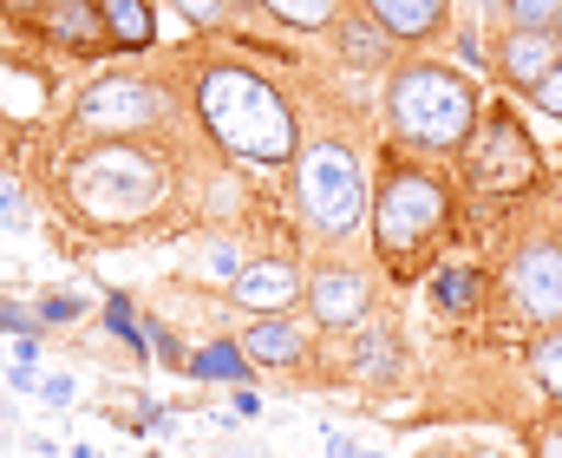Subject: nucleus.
<instances>
[{
  "label": "nucleus",
  "mask_w": 562,
  "mask_h": 458,
  "mask_svg": "<svg viewBox=\"0 0 562 458\" xmlns=\"http://www.w3.org/2000/svg\"><path fill=\"white\" fill-rule=\"evenodd\" d=\"M367 223H373L380 262L400 282H413L425 262L438 256V243L451 236V223H458V183H451V170H431L419 157H393L380 170V183H373V216Z\"/></svg>",
  "instance_id": "obj_1"
},
{
  "label": "nucleus",
  "mask_w": 562,
  "mask_h": 458,
  "mask_svg": "<svg viewBox=\"0 0 562 458\" xmlns=\"http://www.w3.org/2000/svg\"><path fill=\"white\" fill-rule=\"evenodd\" d=\"M477 119H484V99H477L464 66H451V59H400L393 66V79H386V125L400 132V145L451 157L471 145Z\"/></svg>",
  "instance_id": "obj_2"
},
{
  "label": "nucleus",
  "mask_w": 562,
  "mask_h": 458,
  "mask_svg": "<svg viewBox=\"0 0 562 458\" xmlns=\"http://www.w3.org/2000/svg\"><path fill=\"white\" fill-rule=\"evenodd\" d=\"M196 112L229 157H249V164H288L294 157V112L249 66H203L196 72Z\"/></svg>",
  "instance_id": "obj_3"
},
{
  "label": "nucleus",
  "mask_w": 562,
  "mask_h": 458,
  "mask_svg": "<svg viewBox=\"0 0 562 458\" xmlns=\"http://www.w3.org/2000/svg\"><path fill=\"white\" fill-rule=\"evenodd\" d=\"M458 177L484 197H530L543 183V152L530 138V125L517 119V105H484L471 145L458 152Z\"/></svg>",
  "instance_id": "obj_4"
},
{
  "label": "nucleus",
  "mask_w": 562,
  "mask_h": 458,
  "mask_svg": "<svg viewBox=\"0 0 562 458\" xmlns=\"http://www.w3.org/2000/svg\"><path fill=\"white\" fill-rule=\"evenodd\" d=\"M294 190H301V210L321 236H353L367 216H373V183H367V164L353 145H307L294 157Z\"/></svg>",
  "instance_id": "obj_5"
},
{
  "label": "nucleus",
  "mask_w": 562,
  "mask_h": 458,
  "mask_svg": "<svg viewBox=\"0 0 562 458\" xmlns=\"http://www.w3.org/2000/svg\"><path fill=\"white\" fill-rule=\"evenodd\" d=\"M157 157L132 152V145H105V152H86L72 164V190L92 216H138L144 203L157 197Z\"/></svg>",
  "instance_id": "obj_6"
},
{
  "label": "nucleus",
  "mask_w": 562,
  "mask_h": 458,
  "mask_svg": "<svg viewBox=\"0 0 562 458\" xmlns=\"http://www.w3.org/2000/svg\"><path fill=\"white\" fill-rule=\"evenodd\" d=\"M504 302L517 308L530 327L562 321V236H524L504 256Z\"/></svg>",
  "instance_id": "obj_7"
},
{
  "label": "nucleus",
  "mask_w": 562,
  "mask_h": 458,
  "mask_svg": "<svg viewBox=\"0 0 562 458\" xmlns=\"http://www.w3.org/2000/svg\"><path fill=\"white\" fill-rule=\"evenodd\" d=\"M164 92L150 79H132V72H105L99 86H86L79 99V125L99 132V138H125V132H150L164 125Z\"/></svg>",
  "instance_id": "obj_8"
},
{
  "label": "nucleus",
  "mask_w": 562,
  "mask_h": 458,
  "mask_svg": "<svg viewBox=\"0 0 562 458\" xmlns=\"http://www.w3.org/2000/svg\"><path fill=\"white\" fill-rule=\"evenodd\" d=\"M557 66H562V40H557V33L504 26V33H497V46H491V72H497V86H510V92H524V99H530Z\"/></svg>",
  "instance_id": "obj_9"
},
{
  "label": "nucleus",
  "mask_w": 562,
  "mask_h": 458,
  "mask_svg": "<svg viewBox=\"0 0 562 458\" xmlns=\"http://www.w3.org/2000/svg\"><path fill=\"white\" fill-rule=\"evenodd\" d=\"M307 308H314V321L321 327H360L367 321V308H373V282H367V269H353V262H327V269H314V282H307Z\"/></svg>",
  "instance_id": "obj_10"
},
{
  "label": "nucleus",
  "mask_w": 562,
  "mask_h": 458,
  "mask_svg": "<svg viewBox=\"0 0 562 458\" xmlns=\"http://www.w3.org/2000/svg\"><path fill=\"white\" fill-rule=\"evenodd\" d=\"M40 33H46L53 46H66V53H99V46H112L99 0H46V7H40Z\"/></svg>",
  "instance_id": "obj_11"
},
{
  "label": "nucleus",
  "mask_w": 562,
  "mask_h": 458,
  "mask_svg": "<svg viewBox=\"0 0 562 458\" xmlns=\"http://www.w3.org/2000/svg\"><path fill=\"white\" fill-rule=\"evenodd\" d=\"M307 282L294 276V262H276V256H262V262H243V276L229 282V295L243 308H256V314H281V308H294Z\"/></svg>",
  "instance_id": "obj_12"
},
{
  "label": "nucleus",
  "mask_w": 562,
  "mask_h": 458,
  "mask_svg": "<svg viewBox=\"0 0 562 458\" xmlns=\"http://www.w3.org/2000/svg\"><path fill=\"white\" fill-rule=\"evenodd\" d=\"M360 7L393 33V46H425L451 20V0H360Z\"/></svg>",
  "instance_id": "obj_13"
},
{
  "label": "nucleus",
  "mask_w": 562,
  "mask_h": 458,
  "mask_svg": "<svg viewBox=\"0 0 562 458\" xmlns=\"http://www.w3.org/2000/svg\"><path fill=\"white\" fill-rule=\"evenodd\" d=\"M353 380L360 387H400V367H406V354H400V334L393 327H360V340H353Z\"/></svg>",
  "instance_id": "obj_14"
},
{
  "label": "nucleus",
  "mask_w": 562,
  "mask_h": 458,
  "mask_svg": "<svg viewBox=\"0 0 562 458\" xmlns=\"http://www.w3.org/2000/svg\"><path fill=\"white\" fill-rule=\"evenodd\" d=\"M243 347H249L256 367H294V360L307 354V334H301L288 314H262V321L243 334Z\"/></svg>",
  "instance_id": "obj_15"
},
{
  "label": "nucleus",
  "mask_w": 562,
  "mask_h": 458,
  "mask_svg": "<svg viewBox=\"0 0 562 458\" xmlns=\"http://www.w3.org/2000/svg\"><path fill=\"white\" fill-rule=\"evenodd\" d=\"M340 53H347L353 66H386V59H393V33L360 7V13L340 20Z\"/></svg>",
  "instance_id": "obj_16"
},
{
  "label": "nucleus",
  "mask_w": 562,
  "mask_h": 458,
  "mask_svg": "<svg viewBox=\"0 0 562 458\" xmlns=\"http://www.w3.org/2000/svg\"><path fill=\"white\" fill-rule=\"evenodd\" d=\"M484 269H471V262H445L438 276H431V295H438V308L445 314H471V308L484 302Z\"/></svg>",
  "instance_id": "obj_17"
},
{
  "label": "nucleus",
  "mask_w": 562,
  "mask_h": 458,
  "mask_svg": "<svg viewBox=\"0 0 562 458\" xmlns=\"http://www.w3.org/2000/svg\"><path fill=\"white\" fill-rule=\"evenodd\" d=\"M99 13H105L112 46H150V40H157V13H150V0H99Z\"/></svg>",
  "instance_id": "obj_18"
},
{
  "label": "nucleus",
  "mask_w": 562,
  "mask_h": 458,
  "mask_svg": "<svg viewBox=\"0 0 562 458\" xmlns=\"http://www.w3.org/2000/svg\"><path fill=\"white\" fill-rule=\"evenodd\" d=\"M183 373H190V380H236V387H249V347H236V340H210V347L190 354Z\"/></svg>",
  "instance_id": "obj_19"
},
{
  "label": "nucleus",
  "mask_w": 562,
  "mask_h": 458,
  "mask_svg": "<svg viewBox=\"0 0 562 458\" xmlns=\"http://www.w3.org/2000/svg\"><path fill=\"white\" fill-rule=\"evenodd\" d=\"M530 380H537L543 400H557L562 406V321L557 327H543V340L530 347Z\"/></svg>",
  "instance_id": "obj_20"
},
{
  "label": "nucleus",
  "mask_w": 562,
  "mask_h": 458,
  "mask_svg": "<svg viewBox=\"0 0 562 458\" xmlns=\"http://www.w3.org/2000/svg\"><path fill=\"white\" fill-rule=\"evenodd\" d=\"M262 7L288 26H327L334 20V0H262Z\"/></svg>",
  "instance_id": "obj_21"
},
{
  "label": "nucleus",
  "mask_w": 562,
  "mask_h": 458,
  "mask_svg": "<svg viewBox=\"0 0 562 458\" xmlns=\"http://www.w3.org/2000/svg\"><path fill=\"white\" fill-rule=\"evenodd\" d=\"M562 0H510V26H530V33H557Z\"/></svg>",
  "instance_id": "obj_22"
},
{
  "label": "nucleus",
  "mask_w": 562,
  "mask_h": 458,
  "mask_svg": "<svg viewBox=\"0 0 562 458\" xmlns=\"http://www.w3.org/2000/svg\"><path fill=\"white\" fill-rule=\"evenodd\" d=\"M105 327H112L125 347H144V321L132 314V295H112V308H105Z\"/></svg>",
  "instance_id": "obj_23"
},
{
  "label": "nucleus",
  "mask_w": 562,
  "mask_h": 458,
  "mask_svg": "<svg viewBox=\"0 0 562 458\" xmlns=\"http://www.w3.org/2000/svg\"><path fill=\"white\" fill-rule=\"evenodd\" d=\"M144 347H150L157 360H170V367H190V354L177 347V334H170L164 321H144Z\"/></svg>",
  "instance_id": "obj_24"
},
{
  "label": "nucleus",
  "mask_w": 562,
  "mask_h": 458,
  "mask_svg": "<svg viewBox=\"0 0 562 458\" xmlns=\"http://www.w3.org/2000/svg\"><path fill=\"white\" fill-rule=\"evenodd\" d=\"M484 26H510V0H471V33H484Z\"/></svg>",
  "instance_id": "obj_25"
},
{
  "label": "nucleus",
  "mask_w": 562,
  "mask_h": 458,
  "mask_svg": "<svg viewBox=\"0 0 562 458\" xmlns=\"http://www.w3.org/2000/svg\"><path fill=\"white\" fill-rule=\"evenodd\" d=\"M530 105H537V112H550V119L562 125V66L543 79V86H537V92H530Z\"/></svg>",
  "instance_id": "obj_26"
},
{
  "label": "nucleus",
  "mask_w": 562,
  "mask_h": 458,
  "mask_svg": "<svg viewBox=\"0 0 562 458\" xmlns=\"http://www.w3.org/2000/svg\"><path fill=\"white\" fill-rule=\"evenodd\" d=\"M170 7H177L190 26H216V20H223V0H170Z\"/></svg>",
  "instance_id": "obj_27"
},
{
  "label": "nucleus",
  "mask_w": 562,
  "mask_h": 458,
  "mask_svg": "<svg viewBox=\"0 0 562 458\" xmlns=\"http://www.w3.org/2000/svg\"><path fill=\"white\" fill-rule=\"evenodd\" d=\"M0 334H40V314H26V308H13V302H0Z\"/></svg>",
  "instance_id": "obj_28"
},
{
  "label": "nucleus",
  "mask_w": 562,
  "mask_h": 458,
  "mask_svg": "<svg viewBox=\"0 0 562 458\" xmlns=\"http://www.w3.org/2000/svg\"><path fill=\"white\" fill-rule=\"evenodd\" d=\"M0 223H7V230H20V223H26V203H20V190H13L7 177H0Z\"/></svg>",
  "instance_id": "obj_29"
},
{
  "label": "nucleus",
  "mask_w": 562,
  "mask_h": 458,
  "mask_svg": "<svg viewBox=\"0 0 562 458\" xmlns=\"http://www.w3.org/2000/svg\"><path fill=\"white\" fill-rule=\"evenodd\" d=\"M33 314H40V321H79V302H72V295H46Z\"/></svg>",
  "instance_id": "obj_30"
},
{
  "label": "nucleus",
  "mask_w": 562,
  "mask_h": 458,
  "mask_svg": "<svg viewBox=\"0 0 562 458\" xmlns=\"http://www.w3.org/2000/svg\"><path fill=\"white\" fill-rule=\"evenodd\" d=\"M40 400H46V406H72V380H66V373L40 380Z\"/></svg>",
  "instance_id": "obj_31"
},
{
  "label": "nucleus",
  "mask_w": 562,
  "mask_h": 458,
  "mask_svg": "<svg viewBox=\"0 0 562 458\" xmlns=\"http://www.w3.org/2000/svg\"><path fill=\"white\" fill-rule=\"evenodd\" d=\"M321 446H327V458H380V453H367V446H353L347 433H327Z\"/></svg>",
  "instance_id": "obj_32"
},
{
  "label": "nucleus",
  "mask_w": 562,
  "mask_h": 458,
  "mask_svg": "<svg viewBox=\"0 0 562 458\" xmlns=\"http://www.w3.org/2000/svg\"><path fill=\"white\" fill-rule=\"evenodd\" d=\"M537 458H562V433H557V426H550V433L537 439Z\"/></svg>",
  "instance_id": "obj_33"
},
{
  "label": "nucleus",
  "mask_w": 562,
  "mask_h": 458,
  "mask_svg": "<svg viewBox=\"0 0 562 458\" xmlns=\"http://www.w3.org/2000/svg\"><path fill=\"white\" fill-rule=\"evenodd\" d=\"M7 13H33V7H46V0H0Z\"/></svg>",
  "instance_id": "obj_34"
},
{
  "label": "nucleus",
  "mask_w": 562,
  "mask_h": 458,
  "mask_svg": "<svg viewBox=\"0 0 562 458\" xmlns=\"http://www.w3.org/2000/svg\"><path fill=\"white\" fill-rule=\"evenodd\" d=\"M72 458H92V453H86V446H79V453H72Z\"/></svg>",
  "instance_id": "obj_35"
},
{
  "label": "nucleus",
  "mask_w": 562,
  "mask_h": 458,
  "mask_svg": "<svg viewBox=\"0 0 562 458\" xmlns=\"http://www.w3.org/2000/svg\"><path fill=\"white\" fill-rule=\"evenodd\" d=\"M557 40H562V20H557Z\"/></svg>",
  "instance_id": "obj_36"
},
{
  "label": "nucleus",
  "mask_w": 562,
  "mask_h": 458,
  "mask_svg": "<svg viewBox=\"0 0 562 458\" xmlns=\"http://www.w3.org/2000/svg\"><path fill=\"white\" fill-rule=\"evenodd\" d=\"M557 433H562V420H557Z\"/></svg>",
  "instance_id": "obj_37"
}]
</instances>
